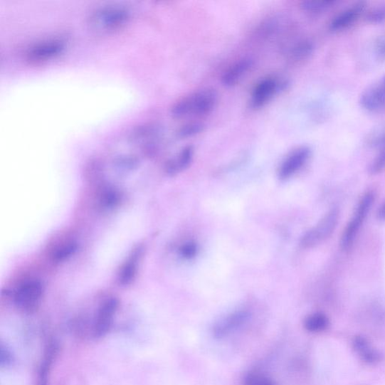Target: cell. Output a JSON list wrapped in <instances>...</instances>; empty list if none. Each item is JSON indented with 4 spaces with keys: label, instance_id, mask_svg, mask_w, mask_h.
Returning a JSON list of instances; mask_svg holds the SVG:
<instances>
[{
    "label": "cell",
    "instance_id": "obj_7",
    "mask_svg": "<svg viewBox=\"0 0 385 385\" xmlns=\"http://www.w3.org/2000/svg\"><path fill=\"white\" fill-rule=\"evenodd\" d=\"M247 310H237L221 318L212 328V334L217 339L225 338L243 327L249 320Z\"/></svg>",
    "mask_w": 385,
    "mask_h": 385
},
{
    "label": "cell",
    "instance_id": "obj_6",
    "mask_svg": "<svg viewBox=\"0 0 385 385\" xmlns=\"http://www.w3.org/2000/svg\"><path fill=\"white\" fill-rule=\"evenodd\" d=\"M64 46L61 38H48L31 47L26 53V58L32 63L46 62L58 56Z\"/></svg>",
    "mask_w": 385,
    "mask_h": 385
},
{
    "label": "cell",
    "instance_id": "obj_13",
    "mask_svg": "<svg viewBox=\"0 0 385 385\" xmlns=\"http://www.w3.org/2000/svg\"><path fill=\"white\" fill-rule=\"evenodd\" d=\"M58 351V347L56 342L54 340L50 341L45 349L41 366H39L36 385H48L51 366L53 362L56 360Z\"/></svg>",
    "mask_w": 385,
    "mask_h": 385
},
{
    "label": "cell",
    "instance_id": "obj_22",
    "mask_svg": "<svg viewBox=\"0 0 385 385\" xmlns=\"http://www.w3.org/2000/svg\"><path fill=\"white\" fill-rule=\"evenodd\" d=\"M244 385H277L270 377L261 374H251L245 381Z\"/></svg>",
    "mask_w": 385,
    "mask_h": 385
},
{
    "label": "cell",
    "instance_id": "obj_2",
    "mask_svg": "<svg viewBox=\"0 0 385 385\" xmlns=\"http://www.w3.org/2000/svg\"><path fill=\"white\" fill-rule=\"evenodd\" d=\"M130 19V11L121 5H107L93 11L89 25L93 31L107 33L123 28Z\"/></svg>",
    "mask_w": 385,
    "mask_h": 385
},
{
    "label": "cell",
    "instance_id": "obj_18",
    "mask_svg": "<svg viewBox=\"0 0 385 385\" xmlns=\"http://www.w3.org/2000/svg\"><path fill=\"white\" fill-rule=\"evenodd\" d=\"M334 0H307L301 4V8L309 12H318L333 6Z\"/></svg>",
    "mask_w": 385,
    "mask_h": 385
},
{
    "label": "cell",
    "instance_id": "obj_8",
    "mask_svg": "<svg viewBox=\"0 0 385 385\" xmlns=\"http://www.w3.org/2000/svg\"><path fill=\"white\" fill-rule=\"evenodd\" d=\"M283 85L275 78L262 79L253 89L250 96V105L255 110H258L267 105L280 90Z\"/></svg>",
    "mask_w": 385,
    "mask_h": 385
},
{
    "label": "cell",
    "instance_id": "obj_29",
    "mask_svg": "<svg viewBox=\"0 0 385 385\" xmlns=\"http://www.w3.org/2000/svg\"><path fill=\"white\" fill-rule=\"evenodd\" d=\"M377 218L380 221H385V202L377 211Z\"/></svg>",
    "mask_w": 385,
    "mask_h": 385
},
{
    "label": "cell",
    "instance_id": "obj_4",
    "mask_svg": "<svg viewBox=\"0 0 385 385\" xmlns=\"http://www.w3.org/2000/svg\"><path fill=\"white\" fill-rule=\"evenodd\" d=\"M339 212L337 209L329 210L315 227L305 233L301 238L300 246L303 248H312L328 238L337 228Z\"/></svg>",
    "mask_w": 385,
    "mask_h": 385
},
{
    "label": "cell",
    "instance_id": "obj_12",
    "mask_svg": "<svg viewBox=\"0 0 385 385\" xmlns=\"http://www.w3.org/2000/svg\"><path fill=\"white\" fill-rule=\"evenodd\" d=\"M253 65L254 60L249 58L236 61L222 75V84L229 88L236 85L253 68Z\"/></svg>",
    "mask_w": 385,
    "mask_h": 385
},
{
    "label": "cell",
    "instance_id": "obj_23",
    "mask_svg": "<svg viewBox=\"0 0 385 385\" xmlns=\"http://www.w3.org/2000/svg\"><path fill=\"white\" fill-rule=\"evenodd\" d=\"M385 169V147L380 149V152L371 164L369 171L371 174H379Z\"/></svg>",
    "mask_w": 385,
    "mask_h": 385
},
{
    "label": "cell",
    "instance_id": "obj_16",
    "mask_svg": "<svg viewBox=\"0 0 385 385\" xmlns=\"http://www.w3.org/2000/svg\"><path fill=\"white\" fill-rule=\"evenodd\" d=\"M138 254L132 255L122 267L118 274V281L126 286L135 280L137 273Z\"/></svg>",
    "mask_w": 385,
    "mask_h": 385
},
{
    "label": "cell",
    "instance_id": "obj_24",
    "mask_svg": "<svg viewBox=\"0 0 385 385\" xmlns=\"http://www.w3.org/2000/svg\"><path fill=\"white\" fill-rule=\"evenodd\" d=\"M118 196L115 191H106L102 194L101 203L106 208L114 206L118 202Z\"/></svg>",
    "mask_w": 385,
    "mask_h": 385
},
{
    "label": "cell",
    "instance_id": "obj_14",
    "mask_svg": "<svg viewBox=\"0 0 385 385\" xmlns=\"http://www.w3.org/2000/svg\"><path fill=\"white\" fill-rule=\"evenodd\" d=\"M364 9L363 4H357L354 6L342 11L337 16L329 25V28L333 31L344 30L352 25L362 14Z\"/></svg>",
    "mask_w": 385,
    "mask_h": 385
},
{
    "label": "cell",
    "instance_id": "obj_28",
    "mask_svg": "<svg viewBox=\"0 0 385 385\" xmlns=\"http://www.w3.org/2000/svg\"><path fill=\"white\" fill-rule=\"evenodd\" d=\"M11 362V354L7 352L4 351V349L1 348V363L4 364V363L8 364Z\"/></svg>",
    "mask_w": 385,
    "mask_h": 385
},
{
    "label": "cell",
    "instance_id": "obj_19",
    "mask_svg": "<svg viewBox=\"0 0 385 385\" xmlns=\"http://www.w3.org/2000/svg\"><path fill=\"white\" fill-rule=\"evenodd\" d=\"M313 51V46L310 42L304 41L295 47L292 51V59L296 61L307 59L311 56Z\"/></svg>",
    "mask_w": 385,
    "mask_h": 385
},
{
    "label": "cell",
    "instance_id": "obj_9",
    "mask_svg": "<svg viewBox=\"0 0 385 385\" xmlns=\"http://www.w3.org/2000/svg\"><path fill=\"white\" fill-rule=\"evenodd\" d=\"M311 155V150L307 146H301L285 159V161L278 169V177L286 180L293 176L308 162Z\"/></svg>",
    "mask_w": 385,
    "mask_h": 385
},
{
    "label": "cell",
    "instance_id": "obj_26",
    "mask_svg": "<svg viewBox=\"0 0 385 385\" xmlns=\"http://www.w3.org/2000/svg\"><path fill=\"white\" fill-rule=\"evenodd\" d=\"M369 20L373 23H381L385 20V6L376 9L370 13Z\"/></svg>",
    "mask_w": 385,
    "mask_h": 385
},
{
    "label": "cell",
    "instance_id": "obj_27",
    "mask_svg": "<svg viewBox=\"0 0 385 385\" xmlns=\"http://www.w3.org/2000/svg\"><path fill=\"white\" fill-rule=\"evenodd\" d=\"M377 55L385 59V35L380 37L376 44Z\"/></svg>",
    "mask_w": 385,
    "mask_h": 385
},
{
    "label": "cell",
    "instance_id": "obj_1",
    "mask_svg": "<svg viewBox=\"0 0 385 385\" xmlns=\"http://www.w3.org/2000/svg\"><path fill=\"white\" fill-rule=\"evenodd\" d=\"M218 94L214 89H204L185 96L178 100L171 110L172 116L183 118L189 116H204L216 108Z\"/></svg>",
    "mask_w": 385,
    "mask_h": 385
},
{
    "label": "cell",
    "instance_id": "obj_11",
    "mask_svg": "<svg viewBox=\"0 0 385 385\" xmlns=\"http://www.w3.org/2000/svg\"><path fill=\"white\" fill-rule=\"evenodd\" d=\"M361 103L364 109L371 112L385 109V76L363 93Z\"/></svg>",
    "mask_w": 385,
    "mask_h": 385
},
{
    "label": "cell",
    "instance_id": "obj_20",
    "mask_svg": "<svg viewBox=\"0 0 385 385\" xmlns=\"http://www.w3.org/2000/svg\"><path fill=\"white\" fill-rule=\"evenodd\" d=\"M204 128V125L199 123L185 125L178 130L177 136L181 139L192 137L201 134Z\"/></svg>",
    "mask_w": 385,
    "mask_h": 385
},
{
    "label": "cell",
    "instance_id": "obj_3",
    "mask_svg": "<svg viewBox=\"0 0 385 385\" xmlns=\"http://www.w3.org/2000/svg\"><path fill=\"white\" fill-rule=\"evenodd\" d=\"M374 201L375 194L374 192H367L362 198L352 218L342 235L340 247L343 250H347L352 246L355 238L358 232H359Z\"/></svg>",
    "mask_w": 385,
    "mask_h": 385
},
{
    "label": "cell",
    "instance_id": "obj_15",
    "mask_svg": "<svg viewBox=\"0 0 385 385\" xmlns=\"http://www.w3.org/2000/svg\"><path fill=\"white\" fill-rule=\"evenodd\" d=\"M194 149L192 145L186 146L174 158L166 165V170L170 175H176L188 169L193 162Z\"/></svg>",
    "mask_w": 385,
    "mask_h": 385
},
{
    "label": "cell",
    "instance_id": "obj_10",
    "mask_svg": "<svg viewBox=\"0 0 385 385\" xmlns=\"http://www.w3.org/2000/svg\"><path fill=\"white\" fill-rule=\"evenodd\" d=\"M117 308L118 301L116 299H110L102 304L94 327V336L96 338H101L108 334Z\"/></svg>",
    "mask_w": 385,
    "mask_h": 385
},
{
    "label": "cell",
    "instance_id": "obj_25",
    "mask_svg": "<svg viewBox=\"0 0 385 385\" xmlns=\"http://www.w3.org/2000/svg\"><path fill=\"white\" fill-rule=\"evenodd\" d=\"M180 252L184 258L191 259L194 258L197 253V246L194 243L189 242L181 246Z\"/></svg>",
    "mask_w": 385,
    "mask_h": 385
},
{
    "label": "cell",
    "instance_id": "obj_17",
    "mask_svg": "<svg viewBox=\"0 0 385 385\" xmlns=\"http://www.w3.org/2000/svg\"><path fill=\"white\" fill-rule=\"evenodd\" d=\"M329 326L328 317L320 312L310 315L304 321V327L312 333L324 331Z\"/></svg>",
    "mask_w": 385,
    "mask_h": 385
},
{
    "label": "cell",
    "instance_id": "obj_5",
    "mask_svg": "<svg viewBox=\"0 0 385 385\" xmlns=\"http://www.w3.org/2000/svg\"><path fill=\"white\" fill-rule=\"evenodd\" d=\"M43 288L41 282L29 280L16 290L14 300L18 308L26 313L34 312L41 305Z\"/></svg>",
    "mask_w": 385,
    "mask_h": 385
},
{
    "label": "cell",
    "instance_id": "obj_21",
    "mask_svg": "<svg viewBox=\"0 0 385 385\" xmlns=\"http://www.w3.org/2000/svg\"><path fill=\"white\" fill-rule=\"evenodd\" d=\"M76 249V243L73 242L68 243L58 248L54 255H53V257H54L56 261H63L73 255Z\"/></svg>",
    "mask_w": 385,
    "mask_h": 385
}]
</instances>
